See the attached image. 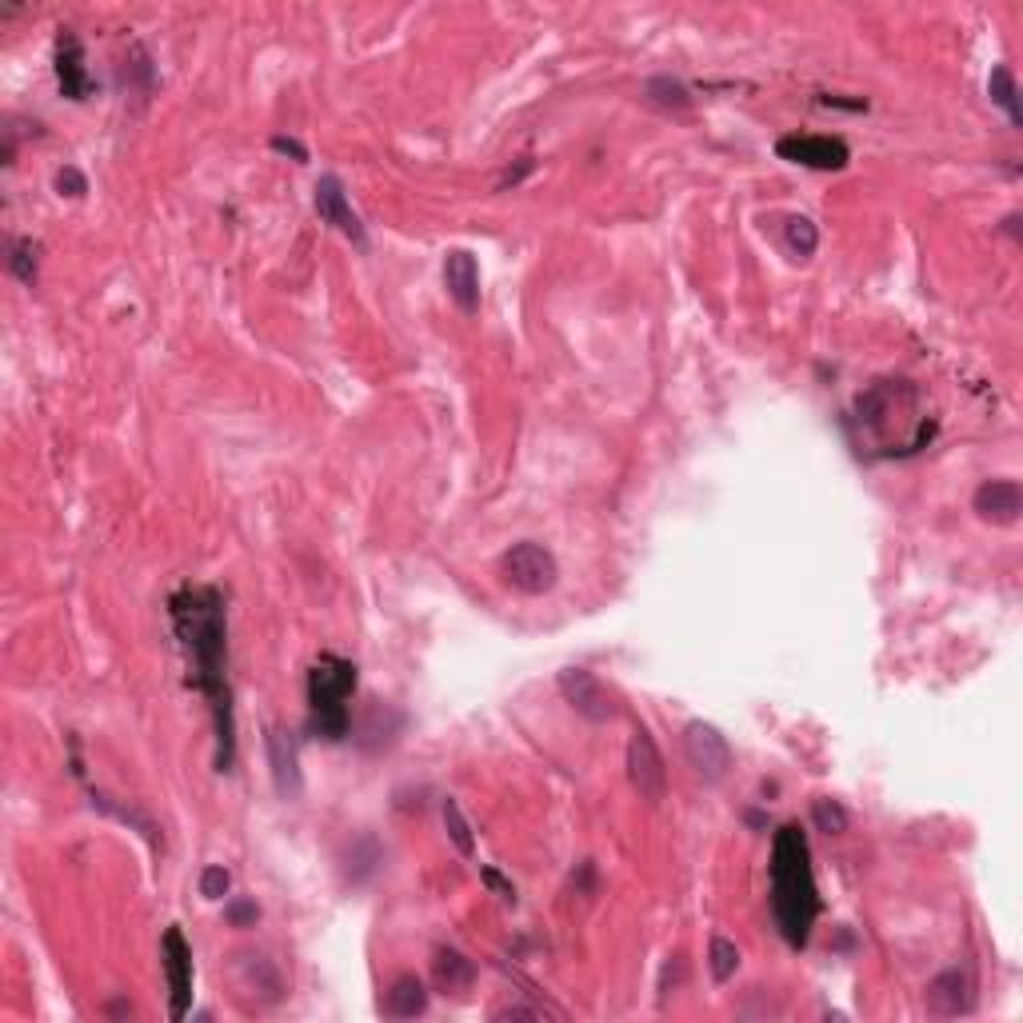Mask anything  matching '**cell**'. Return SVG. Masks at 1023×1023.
Segmentation results:
<instances>
[{
    "label": "cell",
    "instance_id": "cell-32",
    "mask_svg": "<svg viewBox=\"0 0 1023 1023\" xmlns=\"http://www.w3.org/2000/svg\"><path fill=\"white\" fill-rule=\"evenodd\" d=\"M572 887H576V895H596V864H592V860H580V864H576Z\"/></svg>",
    "mask_w": 1023,
    "mask_h": 1023
},
{
    "label": "cell",
    "instance_id": "cell-7",
    "mask_svg": "<svg viewBox=\"0 0 1023 1023\" xmlns=\"http://www.w3.org/2000/svg\"><path fill=\"white\" fill-rule=\"evenodd\" d=\"M776 157L792 160L799 168H816V172H840L852 165V148L844 137H820V132H784L776 140Z\"/></svg>",
    "mask_w": 1023,
    "mask_h": 1023
},
{
    "label": "cell",
    "instance_id": "cell-22",
    "mask_svg": "<svg viewBox=\"0 0 1023 1023\" xmlns=\"http://www.w3.org/2000/svg\"><path fill=\"white\" fill-rule=\"evenodd\" d=\"M89 796H92V807H100V812H109V816H117L120 824H132V827H137V832H140V836H145L148 844H152V847L160 844V836H157V824H152V820H148V816H140L137 807L112 804V796H105V792H97V787H92Z\"/></svg>",
    "mask_w": 1023,
    "mask_h": 1023
},
{
    "label": "cell",
    "instance_id": "cell-35",
    "mask_svg": "<svg viewBox=\"0 0 1023 1023\" xmlns=\"http://www.w3.org/2000/svg\"><path fill=\"white\" fill-rule=\"evenodd\" d=\"M820 105H824V109H847V112H867V100H864V97L847 100V97H832V92H824V97H820Z\"/></svg>",
    "mask_w": 1023,
    "mask_h": 1023
},
{
    "label": "cell",
    "instance_id": "cell-33",
    "mask_svg": "<svg viewBox=\"0 0 1023 1023\" xmlns=\"http://www.w3.org/2000/svg\"><path fill=\"white\" fill-rule=\"evenodd\" d=\"M532 168H536V160H532V157H520V165H508V168H504V172H500V180H496V192H504V188H508V185L516 188L524 177H528Z\"/></svg>",
    "mask_w": 1023,
    "mask_h": 1023
},
{
    "label": "cell",
    "instance_id": "cell-29",
    "mask_svg": "<svg viewBox=\"0 0 1023 1023\" xmlns=\"http://www.w3.org/2000/svg\"><path fill=\"white\" fill-rule=\"evenodd\" d=\"M57 192H60V197H69V200H80L85 192H89V177H85L80 168L64 165L57 172Z\"/></svg>",
    "mask_w": 1023,
    "mask_h": 1023
},
{
    "label": "cell",
    "instance_id": "cell-37",
    "mask_svg": "<svg viewBox=\"0 0 1023 1023\" xmlns=\"http://www.w3.org/2000/svg\"><path fill=\"white\" fill-rule=\"evenodd\" d=\"M105 1015H132V1004H128V1000H112V1004L105 1007Z\"/></svg>",
    "mask_w": 1023,
    "mask_h": 1023
},
{
    "label": "cell",
    "instance_id": "cell-19",
    "mask_svg": "<svg viewBox=\"0 0 1023 1023\" xmlns=\"http://www.w3.org/2000/svg\"><path fill=\"white\" fill-rule=\"evenodd\" d=\"M428 1012V987H424L420 975L404 972L396 975L393 984H388V992H384V1015H393V1020H416V1015Z\"/></svg>",
    "mask_w": 1023,
    "mask_h": 1023
},
{
    "label": "cell",
    "instance_id": "cell-15",
    "mask_svg": "<svg viewBox=\"0 0 1023 1023\" xmlns=\"http://www.w3.org/2000/svg\"><path fill=\"white\" fill-rule=\"evenodd\" d=\"M972 508H975V516H980V520L995 524V528H1012V524L1020 520V512H1023L1020 480H1012V476H995V480H984L980 488H975Z\"/></svg>",
    "mask_w": 1023,
    "mask_h": 1023
},
{
    "label": "cell",
    "instance_id": "cell-11",
    "mask_svg": "<svg viewBox=\"0 0 1023 1023\" xmlns=\"http://www.w3.org/2000/svg\"><path fill=\"white\" fill-rule=\"evenodd\" d=\"M232 975H237V987H240L237 995L248 1007H272L285 1000V980H280V972H276V964L268 955L240 952L237 960H232Z\"/></svg>",
    "mask_w": 1023,
    "mask_h": 1023
},
{
    "label": "cell",
    "instance_id": "cell-18",
    "mask_svg": "<svg viewBox=\"0 0 1023 1023\" xmlns=\"http://www.w3.org/2000/svg\"><path fill=\"white\" fill-rule=\"evenodd\" d=\"M433 984L444 995H468L476 984V964L456 947H436L433 955Z\"/></svg>",
    "mask_w": 1023,
    "mask_h": 1023
},
{
    "label": "cell",
    "instance_id": "cell-31",
    "mask_svg": "<svg viewBox=\"0 0 1023 1023\" xmlns=\"http://www.w3.org/2000/svg\"><path fill=\"white\" fill-rule=\"evenodd\" d=\"M268 145H272V152H280V157H292L296 165H305V160H308V148L300 145L296 137H285V132H276Z\"/></svg>",
    "mask_w": 1023,
    "mask_h": 1023
},
{
    "label": "cell",
    "instance_id": "cell-34",
    "mask_svg": "<svg viewBox=\"0 0 1023 1023\" xmlns=\"http://www.w3.org/2000/svg\"><path fill=\"white\" fill-rule=\"evenodd\" d=\"M480 876H484V884H488L496 895H500L504 904H516V887H512L508 880H504L500 872H496V867H480Z\"/></svg>",
    "mask_w": 1023,
    "mask_h": 1023
},
{
    "label": "cell",
    "instance_id": "cell-9",
    "mask_svg": "<svg viewBox=\"0 0 1023 1023\" xmlns=\"http://www.w3.org/2000/svg\"><path fill=\"white\" fill-rule=\"evenodd\" d=\"M684 756L696 767V776L708 779V784H719L732 772L728 736L716 724H708V719H692L688 728H684Z\"/></svg>",
    "mask_w": 1023,
    "mask_h": 1023
},
{
    "label": "cell",
    "instance_id": "cell-23",
    "mask_svg": "<svg viewBox=\"0 0 1023 1023\" xmlns=\"http://www.w3.org/2000/svg\"><path fill=\"white\" fill-rule=\"evenodd\" d=\"M9 272L17 276L20 285H37L40 276V245L29 237H20L9 245Z\"/></svg>",
    "mask_w": 1023,
    "mask_h": 1023
},
{
    "label": "cell",
    "instance_id": "cell-36",
    "mask_svg": "<svg viewBox=\"0 0 1023 1023\" xmlns=\"http://www.w3.org/2000/svg\"><path fill=\"white\" fill-rule=\"evenodd\" d=\"M496 1020H544V1012H540V1007L512 1004V1007H500V1012H496Z\"/></svg>",
    "mask_w": 1023,
    "mask_h": 1023
},
{
    "label": "cell",
    "instance_id": "cell-17",
    "mask_svg": "<svg viewBox=\"0 0 1023 1023\" xmlns=\"http://www.w3.org/2000/svg\"><path fill=\"white\" fill-rule=\"evenodd\" d=\"M268 764H272V784L280 799L300 796V756H296V739L288 732L272 728L268 732Z\"/></svg>",
    "mask_w": 1023,
    "mask_h": 1023
},
{
    "label": "cell",
    "instance_id": "cell-3",
    "mask_svg": "<svg viewBox=\"0 0 1023 1023\" xmlns=\"http://www.w3.org/2000/svg\"><path fill=\"white\" fill-rule=\"evenodd\" d=\"M852 420L864 428L880 456H915L935 436V420L924 413L920 388L912 380H876L856 396Z\"/></svg>",
    "mask_w": 1023,
    "mask_h": 1023
},
{
    "label": "cell",
    "instance_id": "cell-28",
    "mask_svg": "<svg viewBox=\"0 0 1023 1023\" xmlns=\"http://www.w3.org/2000/svg\"><path fill=\"white\" fill-rule=\"evenodd\" d=\"M228 887H232V872H228L225 864H208L205 872H200V895H205V900H225Z\"/></svg>",
    "mask_w": 1023,
    "mask_h": 1023
},
{
    "label": "cell",
    "instance_id": "cell-2",
    "mask_svg": "<svg viewBox=\"0 0 1023 1023\" xmlns=\"http://www.w3.org/2000/svg\"><path fill=\"white\" fill-rule=\"evenodd\" d=\"M772 920H776L779 935L787 947H807L812 927L820 920V887L816 872H812V847H807V832L799 824H784L772 840Z\"/></svg>",
    "mask_w": 1023,
    "mask_h": 1023
},
{
    "label": "cell",
    "instance_id": "cell-5",
    "mask_svg": "<svg viewBox=\"0 0 1023 1023\" xmlns=\"http://www.w3.org/2000/svg\"><path fill=\"white\" fill-rule=\"evenodd\" d=\"M500 576L520 596H548L560 584V564H556L552 548L536 540H520L500 556Z\"/></svg>",
    "mask_w": 1023,
    "mask_h": 1023
},
{
    "label": "cell",
    "instance_id": "cell-6",
    "mask_svg": "<svg viewBox=\"0 0 1023 1023\" xmlns=\"http://www.w3.org/2000/svg\"><path fill=\"white\" fill-rule=\"evenodd\" d=\"M556 688H560L564 704H568L576 716L588 719V724H612V719H620V699H616V692H612L596 672L564 668L560 676H556Z\"/></svg>",
    "mask_w": 1023,
    "mask_h": 1023
},
{
    "label": "cell",
    "instance_id": "cell-20",
    "mask_svg": "<svg viewBox=\"0 0 1023 1023\" xmlns=\"http://www.w3.org/2000/svg\"><path fill=\"white\" fill-rule=\"evenodd\" d=\"M987 92H992V105L1007 112L1012 128H1023V109H1020V85H1015V72L1007 64H995L992 77H987Z\"/></svg>",
    "mask_w": 1023,
    "mask_h": 1023
},
{
    "label": "cell",
    "instance_id": "cell-21",
    "mask_svg": "<svg viewBox=\"0 0 1023 1023\" xmlns=\"http://www.w3.org/2000/svg\"><path fill=\"white\" fill-rule=\"evenodd\" d=\"M644 97L652 100V105H659V109L668 112H688L692 109V92L684 80L676 77H652L644 80Z\"/></svg>",
    "mask_w": 1023,
    "mask_h": 1023
},
{
    "label": "cell",
    "instance_id": "cell-26",
    "mask_svg": "<svg viewBox=\"0 0 1023 1023\" xmlns=\"http://www.w3.org/2000/svg\"><path fill=\"white\" fill-rule=\"evenodd\" d=\"M784 240H787V248H792V252L799 256V260H807V256H816V248H820V228H816V220H812V217H787Z\"/></svg>",
    "mask_w": 1023,
    "mask_h": 1023
},
{
    "label": "cell",
    "instance_id": "cell-1",
    "mask_svg": "<svg viewBox=\"0 0 1023 1023\" xmlns=\"http://www.w3.org/2000/svg\"><path fill=\"white\" fill-rule=\"evenodd\" d=\"M168 620L192 668V688L208 699L217 732V772L237 764V704L228 679V600L217 584H180L168 596Z\"/></svg>",
    "mask_w": 1023,
    "mask_h": 1023
},
{
    "label": "cell",
    "instance_id": "cell-25",
    "mask_svg": "<svg viewBox=\"0 0 1023 1023\" xmlns=\"http://www.w3.org/2000/svg\"><path fill=\"white\" fill-rule=\"evenodd\" d=\"M440 816H444V827H448V840H453V844H456V852H460V856H473V852H476L473 824L464 820L460 804H456L453 796H448V799H444V804H440Z\"/></svg>",
    "mask_w": 1023,
    "mask_h": 1023
},
{
    "label": "cell",
    "instance_id": "cell-27",
    "mask_svg": "<svg viewBox=\"0 0 1023 1023\" xmlns=\"http://www.w3.org/2000/svg\"><path fill=\"white\" fill-rule=\"evenodd\" d=\"M812 820H816V827L820 832H827V836H844L847 832V807L840 804V799H816L812 804Z\"/></svg>",
    "mask_w": 1023,
    "mask_h": 1023
},
{
    "label": "cell",
    "instance_id": "cell-12",
    "mask_svg": "<svg viewBox=\"0 0 1023 1023\" xmlns=\"http://www.w3.org/2000/svg\"><path fill=\"white\" fill-rule=\"evenodd\" d=\"M52 72H57V89L64 100H89L97 92V80L85 69V44L72 29L57 32L52 44Z\"/></svg>",
    "mask_w": 1023,
    "mask_h": 1023
},
{
    "label": "cell",
    "instance_id": "cell-38",
    "mask_svg": "<svg viewBox=\"0 0 1023 1023\" xmlns=\"http://www.w3.org/2000/svg\"><path fill=\"white\" fill-rule=\"evenodd\" d=\"M1015 225H1020V217H1007V220H1004V232H1012V237H1020V228H1015Z\"/></svg>",
    "mask_w": 1023,
    "mask_h": 1023
},
{
    "label": "cell",
    "instance_id": "cell-14",
    "mask_svg": "<svg viewBox=\"0 0 1023 1023\" xmlns=\"http://www.w3.org/2000/svg\"><path fill=\"white\" fill-rule=\"evenodd\" d=\"M924 1007L940 1020H955L975 1007V975L967 967H947L924 987Z\"/></svg>",
    "mask_w": 1023,
    "mask_h": 1023
},
{
    "label": "cell",
    "instance_id": "cell-13",
    "mask_svg": "<svg viewBox=\"0 0 1023 1023\" xmlns=\"http://www.w3.org/2000/svg\"><path fill=\"white\" fill-rule=\"evenodd\" d=\"M312 205H316V217L325 220V225H332L340 237H348L356 248H368V232H365V225H360V217H356L352 200H348L345 180L332 177V172H325V177L316 180Z\"/></svg>",
    "mask_w": 1023,
    "mask_h": 1023
},
{
    "label": "cell",
    "instance_id": "cell-8",
    "mask_svg": "<svg viewBox=\"0 0 1023 1023\" xmlns=\"http://www.w3.org/2000/svg\"><path fill=\"white\" fill-rule=\"evenodd\" d=\"M160 967H165L168 980V1015L185 1020L188 1007H192V944L177 924L165 927V935H160Z\"/></svg>",
    "mask_w": 1023,
    "mask_h": 1023
},
{
    "label": "cell",
    "instance_id": "cell-24",
    "mask_svg": "<svg viewBox=\"0 0 1023 1023\" xmlns=\"http://www.w3.org/2000/svg\"><path fill=\"white\" fill-rule=\"evenodd\" d=\"M708 967H712V980H716V984H728L732 975L739 972V947L732 944L728 935H712Z\"/></svg>",
    "mask_w": 1023,
    "mask_h": 1023
},
{
    "label": "cell",
    "instance_id": "cell-10",
    "mask_svg": "<svg viewBox=\"0 0 1023 1023\" xmlns=\"http://www.w3.org/2000/svg\"><path fill=\"white\" fill-rule=\"evenodd\" d=\"M628 779L639 792V799H648V804H659L668 796V767H664V756H659L656 739L644 724H636L628 739Z\"/></svg>",
    "mask_w": 1023,
    "mask_h": 1023
},
{
    "label": "cell",
    "instance_id": "cell-30",
    "mask_svg": "<svg viewBox=\"0 0 1023 1023\" xmlns=\"http://www.w3.org/2000/svg\"><path fill=\"white\" fill-rule=\"evenodd\" d=\"M225 920L232 927H252L260 920V907H256V900H228Z\"/></svg>",
    "mask_w": 1023,
    "mask_h": 1023
},
{
    "label": "cell",
    "instance_id": "cell-4",
    "mask_svg": "<svg viewBox=\"0 0 1023 1023\" xmlns=\"http://www.w3.org/2000/svg\"><path fill=\"white\" fill-rule=\"evenodd\" d=\"M356 664L348 656H336V652H320L308 668V732L328 744H340L352 732V708L348 699L356 696Z\"/></svg>",
    "mask_w": 1023,
    "mask_h": 1023
},
{
    "label": "cell",
    "instance_id": "cell-16",
    "mask_svg": "<svg viewBox=\"0 0 1023 1023\" xmlns=\"http://www.w3.org/2000/svg\"><path fill=\"white\" fill-rule=\"evenodd\" d=\"M444 288H448L453 305L460 308L464 316L480 312V268H476L473 252L453 248V252L444 256Z\"/></svg>",
    "mask_w": 1023,
    "mask_h": 1023
}]
</instances>
